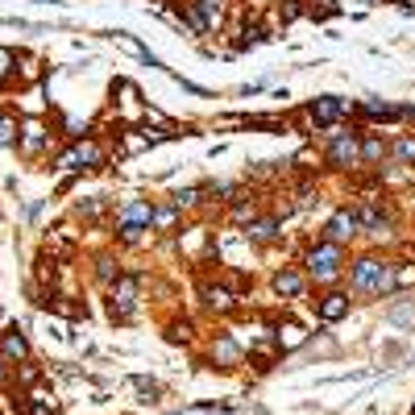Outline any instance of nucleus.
<instances>
[{"label":"nucleus","mask_w":415,"mask_h":415,"mask_svg":"<svg viewBox=\"0 0 415 415\" xmlns=\"http://www.w3.org/2000/svg\"><path fill=\"white\" fill-rule=\"evenodd\" d=\"M357 220H362V224H366L369 233H378V237H382V233H387V216H382V212H378V208H374V204H366V208H362V212H357Z\"/></svg>","instance_id":"11"},{"label":"nucleus","mask_w":415,"mask_h":415,"mask_svg":"<svg viewBox=\"0 0 415 415\" xmlns=\"http://www.w3.org/2000/svg\"><path fill=\"white\" fill-rule=\"evenodd\" d=\"M382 154H387V146H382L378 137H369L366 146H362V158H366V162H382Z\"/></svg>","instance_id":"17"},{"label":"nucleus","mask_w":415,"mask_h":415,"mask_svg":"<svg viewBox=\"0 0 415 415\" xmlns=\"http://www.w3.org/2000/svg\"><path fill=\"white\" fill-rule=\"evenodd\" d=\"M42 142H46V133H42L38 125H29V129H25V149H38Z\"/></svg>","instance_id":"19"},{"label":"nucleus","mask_w":415,"mask_h":415,"mask_svg":"<svg viewBox=\"0 0 415 415\" xmlns=\"http://www.w3.org/2000/svg\"><path fill=\"white\" fill-rule=\"evenodd\" d=\"M274 291L287 295V299H295V295L303 291V278H299L295 270H283V274H274Z\"/></svg>","instance_id":"10"},{"label":"nucleus","mask_w":415,"mask_h":415,"mask_svg":"<svg viewBox=\"0 0 415 415\" xmlns=\"http://www.w3.org/2000/svg\"><path fill=\"white\" fill-rule=\"evenodd\" d=\"M216 357L224 362V366H233V362L241 357V349H237V345L228 341V337H220V341H216Z\"/></svg>","instance_id":"14"},{"label":"nucleus","mask_w":415,"mask_h":415,"mask_svg":"<svg viewBox=\"0 0 415 415\" xmlns=\"http://www.w3.org/2000/svg\"><path fill=\"white\" fill-rule=\"evenodd\" d=\"M394 158H399V162H407V167H415V137L394 142Z\"/></svg>","instance_id":"15"},{"label":"nucleus","mask_w":415,"mask_h":415,"mask_svg":"<svg viewBox=\"0 0 415 415\" xmlns=\"http://www.w3.org/2000/svg\"><path fill=\"white\" fill-rule=\"evenodd\" d=\"M133 303H137V278H117V287H112V316L125 320L133 312Z\"/></svg>","instance_id":"5"},{"label":"nucleus","mask_w":415,"mask_h":415,"mask_svg":"<svg viewBox=\"0 0 415 415\" xmlns=\"http://www.w3.org/2000/svg\"><path fill=\"white\" fill-rule=\"evenodd\" d=\"M196 9L208 17V25H216L220 21V9H224V0H196Z\"/></svg>","instance_id":"16"},{"label":"nucleus","mask_w":415,"mask_h":415,"mask_svg":"<svg viewBox=\"0 0 415 415\" xmlns=\"http://www.w3.org/2000/svg\"><path fill=\"white\" fill-rule=\"evenodd\" d=\"M357 228H362V220H357V212H349V208H341L337 216L324 224V241H332V245H345V241H353L357 237Z\"/></svg>","instance_id":"4"},{"label":"nucleus","mask_w":415,"mask_h":415,"mask_svg":"<svg viewBox=\"0 0 415 415\" xmlns=\"http://www.w3.org/2000/svg\"><path fill=\"white\" fill-rule=\"evenodd\" d=\"M387 320H391L394 328H411V324H415V308H411V303H403V308H394Z\"/></svg>","instance_id":"13"},{"label":"nucleus","mask_w":415,"mask_h":415,"mask_svg":"<svg viewBox=\"0 0 415 415\" xmlns=\"http://www.w3.org/2000/svg\"><path fill=\"white\" fill-rule=\"evenodd\" d=\"M0 378H4V369H0Z\"/></svg>","instance_id":"24"},{"label":"nucleus","mask_w":415,"mask_h":415,"mask_svg":"<svg viewBox=\"0 0 415 415\" xmlns=\"http://www.w3.org/2000/svg\"><path fill=\"white\" fill-rule=\"evenodd\" d=\"M341 117H345V100H337V96L312 100V121L316 125H337Z\"/></svg>","instance_id":"6"},{"label":"nucleus","mask_w":415,"mask_h":415,"mask_svg":"<svg viewBox=\"0 0 415 415\" xmlns=\"http://www.w3.org/2000/svg\"><path fill=\"white\" fill-rule=\"evenodd\" d=\"M4 353H9V357H25V337H17V332L4 337Z\"/></svg>","instance_id":"18"},{"label":"nucleus","mask_w":415,"mask_h":415,"mask_svg":"<svg viewBox=\"0 0 415 415\" xmlns=\"http://www.w3.org/2000/svg\"><path fill=\"white\" fill-rule=\"evenodd\" d=\"M345 312H349V295H324V303H320V320H328V324H332V320H341Z\"/></svg>","instance_id":"9"},{"label":"nucleus","mask_w":415,"mask_h":415,"mask_svg":"<svg viewBox=\"0 0 415 415\" xmlns=\"http://www.w3.org/2000/svg\"><path fill=\"white\" fill-rule=\"evenodd\" d=\"M391 266H382V262H374V258H362L357 266H353V287L362 295H382L391 287Z\"/></svg>","instance_id":"1"},{"label":"nucleus","mask_w":415,"mask_h":415,"mask_svg":"<svg viewBox=\"0 0 415 415\" xmlns=\"http://www.w3.org/2000/svg\"><path fill=\"white\" fill-rule=\"evenodd\" d=\"M13 142H17V137H13V121L4 117V121H0V146H13Z\"/></svg>","instance_id":"20"},{"label":"nucleus","mask_w":415,"mask_h":415,"mask_svg":"<svg viewBox=\"0 0 415 415\" xmlns=\"http://www.w3.org/2000/svg\"><path fill=\"white\" fill-rule=\"evenodd\" d=\"M154 216H158V212L149 208L146 199H129V204L121 208V241H137Z\"/></svg>","instance_id":"3"},{"label":"nucleus","mask_w":415,"mask_h":415,"mask_svg":"<svg viewBox=\"0 0 415 415\" xmlns=\"http://www.w3.org/2000/svg\"><path fill=\"white\" fill-rule=\"evenodd\" d=\"M278 237V224L274 220H258V224H249V241H258V245H266Z\"/></svg>","instance_id":"12"},{"label":"nucleus","mask_w":415,"mask_h":415,"mask_svg":"<svg viewBox=\"0 0 415 415\" xmlns=\"http://www.w3.org/2000/svg\"><path fill=\"white\" fill-rule=\"evenodd\" d=\"M308 270H312L316 283H332L337 270H341V245H332V241L316 245V249L308 253Z\"/></svg>","instance_id":"2"},{"label":"nucleus","mask_w":415,"mask_h":415,"mask_svg":"<svg viewBox=\"0 0 415 415\" xmlns=\"http://www.w3.org/2000/svg\"><path fill=\"white\" fill-rule=\"evenodd\" d=\"M357 154H362V149H357V137H337V142H332V149H328V158H332L337 167L357 162Z\"/></svg>","instance_id":"8"},{"label":"nucleus","mask_w":415,"mask_h":415,"mask_svg":"<svg viewBox=\"0 0 415 415\" xmlns=\"http://www.w3.org/2000/svg\"><path fill=\"white\" fill-rule=\"evenodd\" d=\"M399 287H407V283H415V270H399V278H394Z\"/></svg>","instance_id":"23"},{"label":"nucleus","mask_w":415,"mask_h":415,"mask_svg":"<svg viewBox=\"0 0 415 415\" xmlns=\"http://www.w3.org/2000/svg\"><path fill=\"white\" fill-rule=\"evenodd\" d=\"M100 278H104V283H112V278H121V274H117V266H112V262H108V258H104V262H100Z\"/></svg>","instance_id":"21"},{"label":"nucleus","mask_w":415,"mask_h":415,"mask_svg":"<svg viewBox=\"0 0 415 415\" xmlns=\"http://www.w3.org/2000/svg\"><path fill=\"white\" fill-rule=\"evenodd\" d=\"M96 162H100V146L83 142V146H75L71 154L58 162V167H63V171H79V167H96Z\"/></svg>","instance_id":"7"},{"label":"nucleus","mask_w":415,"mask_h":415,"mask_svg":"<svg viewBox=\"0 0 415 415\" xmlns=\"http://www.w3.org/2000/svg\"><path fill=\"white\" fill-rule=\"evenodd\" d=\"M13 71V54H9V50H0V75H9Z\"/></svg>","instance_id":"22"}]
</instances>
